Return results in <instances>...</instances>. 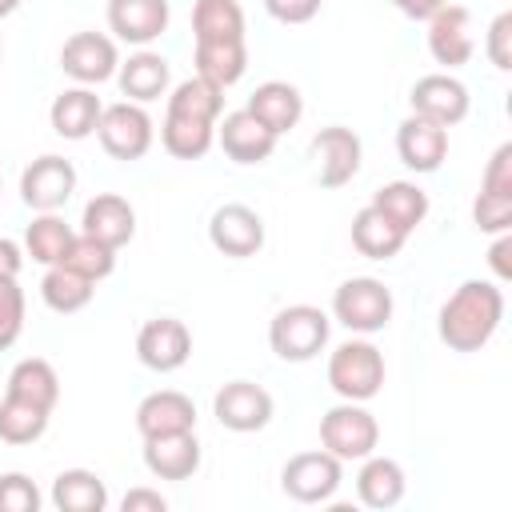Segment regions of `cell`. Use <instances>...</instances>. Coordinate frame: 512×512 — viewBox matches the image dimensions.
I'll list each match as a JSON object with an SVG mask.
<instances>
[{
	"mask_svg": "<svg viewBox=\"0 0 512 512\" xmlns=\"http://www.w3.org/2000/svg\"><path fill=\"white\" fill-rule=\"evenodd\" d=\"M24 332V288L12 276H0V352L12 348Z\"/></svg>",
	"mask_w": 512,
	"mask_h": 512,
	"instance_id": "38",
	"label": "cell"
},
{
	"mask_svg": "<svg viewBox=\"0 0 512 512\" xmlns=\"http://www.w3.org/2000/svg\"><path fill=\"white\" fill-rule=\"evenodd\" d=\"M332 316L348 332L372 336V332L388 328V320H392V292L376 276H348L332 292Z\"/></svg>",
	"mask_w": 512,
	"mask_h": 512,
	"instance_id": "4",
	"label": "cell"
},
{
	"mask_svg": "<svg viewBox=\"0 0 512 512\" xmlns=\"http://www.w3.org/2000/svg\"><path fill=\"white\" fill-rule=\"evenodd\" d=\"M508 252H512V232H496V244H492V252H488V264H492L496 280H508V276H512Z\"/></svg>",
	"mask_w": 512,
	"mask_h": 512,
	"instance_id": "45",
	"label": "cell"
},
{
	"mask_svg": "<svg viewBox=\"0 0 512 512\" xmlns=\"http://www.w3.org/2000/svg\"><path fill=\"white\" fill-rule=\"evenodd\" d=\"M484 52H488V60H492L500 72H508V68H512V12H500V16L488 24Z\"/></svg>",
	"mask_w": 512,
	"mask_h": 512,
	"instance_id": "41",
	"label": "cell"
},
{
	"mask_svg": "<svg viewBox=\"0 0 512 512\" xmlns=\"http://www.w3.org/2000/svg\"><path fill=\"white\" fill-rule=\"evenodd\" d=\"M216 140V124L208 120H192V116H176V112H164V124H160V144L168 156L176 160H200Z\"/></svg>",
	"mask_w": 512,
	"mask_h": 512,
	"instance_id": "31",
	"label": "cell"
},
{
	"mask_svg": "<svg viewBox=\"0 0 512 512\" xmlns=\"http://www.w3.org/2000/svg\"><path fill=\"white\" fill-rule=\"evenodd\" d=\"M84 228V236H92V240H100V244H108V248H124L132 236H136V212H132V204L124 200V196H116V192H100V196H92L88 204H84V220H80Z\"/></svg>",
	"mask_w": 512,
	"mask_h": 512,
	"instance_id": "21",
	"label": "cell"
},
{
	"mask_svg": "<svg viewBox=\"0 0 512 512\" xmlns=\"http://www.w3.org/2000/svg\"><path fill=\"white\" fill-rule=\"evenodd\" d=\"M120 508H124V512H164L168 500H164L156 488H132V492H124Z\"/></svg>",
	"mask_w": 512,
	"mask_h": 512,
	"instance_id": "44",
	"label": "cell"
},
{
	"mask_svg": "<svg viewBox=\"0 0 512 512\" xmlns=\"http://www.w3.org/2000/svg\"><path fill=\"white\" fill-rule=\"evenodd\" d=\"M324 0H264L268 16L280 20V24H308L316 12H320Z\"/></svg>",
	"mask_w": 512,
	"mask_h": 512,
	"instance_id": "43",
	"label": "cell"
},
{
	"mask_svg": "<svg viewBox=\"0 0 512 512\" xmlns=\"http://www.w3.org/2000/svg\"><path fill=\"white\" fill-rule=\"evenodd\" d=\"M52 504L60 512H104L108 508V488L88 468H64L52 480Z\"/></svg>",
	"mask_w": 512,
	"mask_h": 512,
	"instance_id": "30",
	"label": "cell"
},
{
	"mask_svg": "<svg viewBox=\"0 0 512 512\" xmlns=\"http://www.w3.org/2000/svg\"><path fill=\"white\" fill-rule=\"evenodd\" d=\"M60 68H64L76 84H84V88L104 84V80H112L116 68H120L116 40L104 36V32H72V36L64 40V48H60Z\"/></svg>",
	"mask_w": 512,
	"mask_h": 512,
	"instance_id": "9",
	"label": "cell"
},
{
	"mask_svg": "<svg viewBox=\"0 0 512 512\" xmlns=\"http://www.w3.org/2000/svg\"><path fill=\"white\" fill-rule=\"evenodd\" d=\"M372 208L384 212L400 232L412 236L428 216V192L420 184H412V180H392V184L372 192Z\"/></svg>",
	"mask_w": 512,
	"mask_h": 512,
	"instance_id": "27",
	"label": "cell"
},
{
	"mask_svg": "<svg viewBox=\"0 0 512 512\" xmlns=\"http://www.w3.org/2000/svg\"><path fill=\"white\" fill-rule=\"evenodd\" d=\"M192 64H196V76L212 80L216 88H232L248 68V48L244 40H196Z\"/></svg>",
	"mask_w": 512,
	"mask_h": 512,
	"instance_id": "26",
	"label": "cell"
},
{
	"mask_svg": "<svg viewBox=\"0 0 512 512\" xmlns=\"http://www.w3.org/2000/svg\"><path fill=\"white\" fill-rule=\"evenodd\" d=\"M216 140H220L228 160H236V164H264L276 152L280 136H272L248 108H240V112H228L216 124Z\"/></svg>",
	"mask_w": 512,
	"mask_h": 512,
	"instance_id": "15",
	"label": "cell"
},
{
	"mask_svg": "<svg viewBox=\"0 0 512 512\" xmlns=\"http://www.w3.org/2000/svg\"><path fill=\"white\" fill-rule=\"evenodd\" d=\"M208 240L216 252H224L232 260L256 256L264 248V220L248 204H220L208 220Z\"/></svg>",
	"mask_w": 512,
	"mask_h": 512,
	"instance_id": "13",
	"label": "cell"
},
{
	"mask_svg": "<svg viewBox=\"0 0 512 512\" xmlns=\"http://www.w3.org/2000/svg\"><path fill=\"white\" fill-rule=\"evenodd\" d=\"M396 152L404 160V168L412 172H436L448 156V128L424 120V116H408L396 128Z\"/></svg>",
	"mask_w": 512,
	"mask_h": 512,
	"instance_id": "20",
	"label": "cell"
},
{
	"mask_svg": "<svg viewBox=\"0 0 512 512\" xmlns=\"http://www.w3.org/2000/svg\"><path fill=\"white\" fill-rule=\"evenodd\" d=\"M92 292H96V284L84 280L80 272L64 268V264H48V272H44V280H40V296H44V304H48L52 312H60V316L88 308Z\"/></svg>",
	"mask_w": 512,
	"mask_h": 512,
	"instance_id": "33",
	"label": "cell"
},
{
	"mask_svg": "<svg viewBox=\"0 0 512 512\" xmlns=\"http://www.w3.org/2000/svg\"><path fill=\"white\" fill-rule=\"evenodd\" d=\"M40 508V488L24 472H4L0 476V512H36Z\"/></svg>",
	"mask_w": 512,
	"mask_h": 512,
	"instance_id": "40",
	"label": "cell"
},
{
	"mask_svg": "<svg viewBox=\"0 0 512 512\" xmlns=\"http://www.w3.org/2000/svg\"><path fill=\"white\" fill-rule=\"evenodd\" d=\"M428 52L436 64L444 68H460L472 60L476 40L468 32V8L460 4H444L440 12L428 16Z\"/></svg>",
	"mask_w": 512,
	"mask_h": 512,
	"instance_id": "16",
	"label": "cell"
},
{
	"mask_svg": "<svg viewBox=\"0 0 512 512\" xmlns=\"http://www.w3.org/2000/svg\"><path fill=\"white\" fill-rule=\"evenodd\" d=\"M20 8V0H0V16H12Z\"/></svg>",
	"mask_w": 512,
	"mask_h": 512,
	"instance_id": "48",
	"label": "cell"
},
{
	"mask_svg": "<svg viewBox=\"0 0 512 512\" xmlns=\"http://www.w3.org/2000/svg\"><path fill=\"white\" fill-rule=\"evenodd\" d=\"M20 268H24V252H20V244L16 240H8V236H0V276H20Z\"/></svg>",
	"mask_w": 512,
	"mask_h": 512,
	"instance_id": "46",
	"label": "cell"
},
{
	"mask_svg": "<svg viewBox=\"0 0 512 512\" xmlns=\"http://www.w3.org/2000/svg\"><path fill=\"white\" fill-rule=\"evenodd\" d=\"M76 192V168L64 156H36L24 172H20V200L32 212H56L68 204V196Z\"/></svg>",
	"mask_w": 512,
	"mask_h": 512,
	"instance_id": "8",
	"label": "cell"
},
{
	"mask_svg": "<svg viewBox=\"0 0 512 512\" xmlns=\"http://www.w3.org/2000/svg\"><path fill=\"white\" fill-rule=\"evenodd\" d=\"M404 240H408V232H400V228H396L384 212H376L372 204L352 216V248H356L360 256H368V260H392V256L404 248Z\"/></svg>",
	"mask_w": 512,
	"mask_h": 512,
	"instance_id": "28",
	"label": "cell"
},
{
	"mask_svg": "<svg viewBox=\"0 0 512 512\" xmlns=\"http://www.w3.org/2000/svg\"><path fill=\"white\" fill-rule=\"evenodd\" d=\"M48 416L52 412L4 392V400H0V440L4 444H32L48 432Z\"/></svg>",
	"mask_w": 512,
	"mask_h": 512,
	"instance_id": "36",
	"label": "cell"
},
{
	"mask_svg": "<svg viewBox=\"0 0 512 512\" xmlns=\"http://www.w3.org/2000/svg\"><path fill=\"white\" fill-rule=\"evenodd\" d=\"M480 192H496V196H512V144H500L480 176Z\"/></svg>",
	"mask_w": 512,
	"mask_h": 512,
	"instance_id": "42",
	"label": "cell"
},
{
	"mask_svg": "<svg viewBox=\"0 0 512 512\" xmlns=\"http://www.w3.org/2000/svg\"><path fill=\"white\" fill-rule=\"evenodd\" d=\"M168 112L216 124L220 112H224V88H216V84L204 80V76H188V80H180V84L172 88V96H168Z\"/></svg>",
	"mask_w": 512,
	"mask_h": 512,
	"instance_id": "34",
	"label": "cell"
},
{
	"mask_svg": "<svg viewBox=\"0 0 512 512\" xmlns=\"http://www.w3.org/2000/svg\"><path fill=\"white\" fill-rule=\"evenodd\" d=\"M328 312L316 308V304H288L272 316L268 324V344L280 360H292V364H304L312 356H320V348L328 344Z\"/></svg>",
	"mask_w": 512,
	"mask_h": 512,
	"instance_id": "2",
	"label": "cell"
},
{
	"mask_svg": "<svg viewBox=\"0 0 512 512\" xmlns=\"http://www.w3.org/2000/svg\"><path fill=\"white\" fill-rule=\"evenodd\" d=\"M136 356L152 372H176L192 356V332L176 316H156L136 332Z\"/></svg>",
	"mask_w": 512,
	"mask_h": 512,
	"instance_id": "12",
	"label": "cell"
},
{
	"mask_svg": "<svg viewBox=\"0 0 512 512\" xmlns=\"http://www.w3.org/2000/svg\"><path fill=\"white\" fill-rule=\"evenodd\" d=\"M0 56H4V48H0Z\"/></svg>",
	"mask_w": 512,
	"mask_h": 512,
	"instance_id": "49",
	"label": "cell"
},
{
	"mask_svg": "<svg viewBox=\"0 0 512 512\" xmlns=\"http://www.w3.org/2000/svg\"><path fill=\"white\" fill-rule=\"evenodd\" d=\"M408 104H412V116H424V120H432L440 128H452V124H460L468 116V104L472 100H468V88L456 76L428 72V76H420L412 84Z\"/></svg>",
	"mask_w": 512,
	"mask_h": 512,
	"instance_id": "11",
	"label": "cell"
},
{
	"mask_svg": "<svg viewBox=\"0 0 512 512\" xmlns=\"http://www.w3.org/2000/svg\"><path fill=\"white\" fill-rule=\"evenodd\" d=\"M116 80H120V92H124L132 104L160 100V96L168 92V60H164L160 52L140 48L136 56H128V60L116 68Z\"/></svg>",
	"mask_w": 512,
	"mask_h": 512,
	"instance_id": "25",
	"label": "cell"
},
{
	"mask_svg": "<svg viewBox=\"0 0 512 512\" xmlns=\"http://www.w3.org/2000/svg\"><path fill=\"white\" fill-rule=\"evenodd\" d=\"M328 384L340 400H372L384 388V356L372 340H344L328 356Z\"/></svg>",
	"mask_w": 512,
	"mask_h": 512,
	"instance_id": "3",
	"label": "cell"
},
{
	"mask_svg": "<svg viewBox=\"0 0 512 512\" xmlns=\"http://www.w3.org/2000/svg\"><path fill=\"white\" fill-rule=\"evenodd\" d=\"M504 320V292L492 280H464L436 316V332L452 352H480Z\"/></svg>",
	"mask_w": 512,
	"mask_h": 512,
	"instance_id": "1",
	"label": "cell"
},
{
	"mask_svg": "<svg viewBox=\"0 0 512 512\" xmlns=\"http://www.w3.org/2000/svg\"><path fill=\"white\" fill-rule=\"evenodd\" d=\"M244 108H248L272 136H284V132H292V128L300 124V116H304V96H300V88L288 84V80H264V84L248 96Z\"/></svg>",
	"mask_w": 512,
	"mask_h": 512,
	"instance_id": "22",
	"label": "cell"
},
{
	"mask_svg": "<svg viewBox=\"0 0 512 512\" xmlns=\"http://www.w3.org/2000/svg\"><path fill=\"white\" fill-rule=\"evenodd\" d=\"M472 220L480 232L496 236V232H512V196H496V192H480L472 200Z\"/></svg>",
	"mask_w": 512,
	"mask_h": 512,
	"instance_id": "39",
	"label": "cell"
},
{
	"mask_svg": "<svg viewBox=\"0 0 512 512\" xmlns=\"http://www.w3.org/2000/svg\"><path fill=\"white\" fill-rule=\"evenodd\" d=\"M168 0H108V28L124 44H152L168 28Z\"/></svg>",
	"mask_w": 512,
	"mask_h": 512,
	"instance_id": "17",
	"label": "cell"
},
{
	"mask_svg": "<svg viewBox=\"0 0 512 512\" xmlns=\"http://www.w3.org/2000/svg\"><path fill=\"white\" fill-rule=\"evenodd\" d=\"M212 416L228 432H260L272 420V396L252 380H228L212 396Z\"/></svg>",
	"mask_w": 512,
	"mask_h": 512,
	"instance_id": "10",
	"label": "cell"
},
{
	"mask_svg": "<svg viewBox=\"0 0 512 512\" xmlns=\"http://www.w3.org/2000/svg\"><path fill=\"white\" fill-rule=\"evenodd\" d=\"M392 4H396L404 16H412V20H428V16L440 12L448 0H392Z\"/></svg>",
	"mask_w": 512,
	"mask_h": 512,
	"instance_id": "47",
	"label": "cell"
},
{
	"mask_svg": "<svg viewBox=\"0 0 512 512\" xmlns=\"http://www.w3.org/2000/svg\"><path fill=\"white\" fill-rule=\"evenodd\" d=\"M312 160L324 188H340L360 172V136L344 124H328L312 136Z\"/></svg>",
	"mask_w": 512,
	"mask_h": 512,
	"instance_id": "14",
	"label": "cell"
},
{
	"mask_svg": "<svg viewBox=\"0 0 512 512\" xmlns=\"http://www.w3.org/2000/svg\"><path fill=\"white\" fill-rule=\"evenodd\" d=\"M72 228L56 216V212H40L32 224H28V232H24V248H28V256L36 260V264H60L64 260V252H68V244H72Z\"/></svg>",
	"mask_w": 512,
	"mask_h": 512,
	"instance_id": "35",
	"label": "cell"
},
{
	"mask_svg": "<svg viewBox=\"0 0 512 512\" xmlns=\"http://www.w3.org/2000/svg\"><path fill=\"white\" fill-rule=\"evenodd\" d=\"M144 468L160 480H188L200 468V440L196 432H164L144 436Z\"/></svg>",
	"mask_w": 512,
	"mask_h": 512,
	"instance_id": "19",
	"label": "cell"
},
{
	"mask_svg": "<svg viewBox=\"0 0 512 512\" xmlns=\"http://www.w3.org/2000/svg\"><path fill=\"white\" fill-rule=\"evenodd\" d=\"M320 444L336 460H364L380 444V424L360 400H344L320 416Z\"/></svg>",
	"mask_w": 512,
	"mask_h": 512,
	"instance_id": "5",
	"label": "cell"
},
{
	"mask_svg": "<svg viewBox=\"0 0 512 512\" xmlns=\"http://www.w3.org/2000/svg\"><path fill=\"white\" fill-rule=\"evenodd\" d=\"M100 112H104L100 96L92 88L76 84V88H64L52 100L48 120H52V132L56 136H64V140H88L96 132V124H100Z\"/></svg>",
	"mask_w": 512,
	"mask_h": 512,
	"instance_id": "23",
	"label": "cell"
},
{
	"mask_svg": "<svg viewBox=\"0 0 512 512\" xmlns=\"http://www.w3.org/2000/svg\"><path fill=\"white\" fill-rule=\"evenodd\" d=\"M4 392L16 396V400L36 404V408H44V412H52L56 400H60V376H56V368H52L48 360L28 356V360H20V364L8 372V388H4Z\"/></svg>",
	"mask_w": 512,
	"mask_h": 512,
	"instance_id": "29",
	"label": "cell"
},
{
	"mask_svg": "<svg viewBox=\"0 0 512 512\" xmlns=\"http://www.w3.org/2000/svg\"><path fill=\"white\" fill-rule=\"evenodd\" d=\"M404 488H408V480H404V468L392 460V456H364L360 460V472H356V496H360V504L364 508H396L400 500H404Z\"/></svg>",
	"mask_w": 512,
	"mask_h": 512,
	"instance_id": "24",
	"label": "cell"
},
{
	"mask_svg": "<svg viewBox=\"0 0 512 512\" xmlns=\"http://www.w3.org/2000/svg\"><path fill=\"white\" fill-rule=\"evenodd\" d=\"M196 428V404L192 396L176 388L148 392L136 404V432L140 436H164V432H192Z\"/></svg>",
	"mask_w": 512,
	"mask_h": 512,
	"instance_id": "18",
	"label": "cell"
},
{
	"mask_svg": "<svg viewBox=\"0 0 512 512\" xmlns=\"http://www.w3.org/2000/svg\"><path fill=\"white\" fill-rule=\"evenodd\" d=\"M96 136H100V144H104L108 156H116V160H140L152 148V116L140 104H132V100L104 104L100 124H96Z\"/></svg>",
	"mask_w": 512,
	"mask_h": 512,
	"instance_id": "7",
	"label": "cell"
},
{
	"mask_svg": "<svg viewBox=\"0 0 512 512\" xmlns=\"http://www.w3.org/2000/svg\"><path fill=\"white\" fill-rule=\"evenodd\" d=\"M60 264L72 268V272H80L84 280L100 284V280H108L112 268H116V248H108V244H100V240H92V236L80 232V236H72V244H68V252H64Z\"/></svg>",
	"mask_w": 512,
	"mask_h": 512,
	"instance_id": "37",
	"label": "cell"
},
{
	"mask_svg": "<svg viewBox=\"0 0 512 512\" xmlns=\"http://www.w3.org/2000/svg\"><path fill=\"white\" fill-rule=\"evenodd\" d=\"M192 36L196 40H244L240 0H196L192 4Z\"/></svg>",
	"mask_w": 512,
	"mask_h": 512,
	"instance_id": "32",
	"label": "cell"
},
{
	"mask_svg": "<svg viewBox=\"0 0 512 512\" xmlns=\"http://www.w3.org/2000/svg\"><path fill=\"white\" fill-rule=\"evenodd\" d=\"M344 480V460H336L324 448L312 452H296L284 468H280V488L284 496H292L296 504H328L336 496Z\"/></svg>",
	"mask_w": 512,
	"mask_h": 512,
	"instance_id": "6",
	"label": "cell"
}]
</instances>
